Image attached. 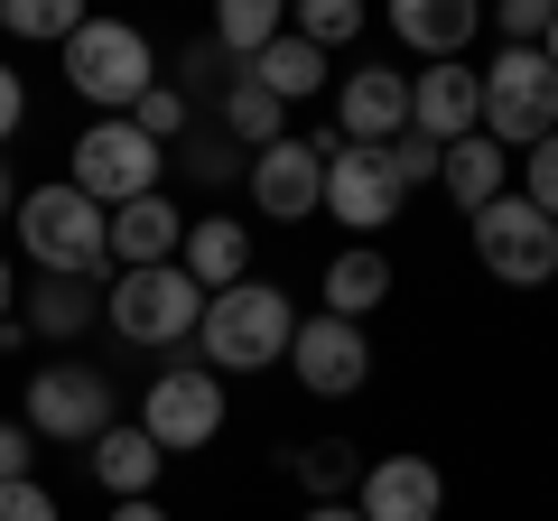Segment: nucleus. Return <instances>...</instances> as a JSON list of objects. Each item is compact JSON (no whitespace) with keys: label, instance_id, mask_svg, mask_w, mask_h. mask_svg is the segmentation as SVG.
Masks as SVG:
<instances>
[{"label":"nucleus","instance_id":"31","mask_svg":"<svg viewBox=\"0 0 558 521\" xmlns=\"http://www.w3.org/2000/svg\"><path fill=\"white\" fill-rule=\"evenodd\" d=\"M438 159H447V149H438V141H418V131H400V141L381 149V168H391L400 196H410V186H438Z\"/></svg>","mask_w":558,"mask_h":521},{"label":"nucleus","instance_id":"19","mask_svg":"<svg viewBox=\"0 0 558 521\" xmlns=\"http://www.w3.org/2000/svg\"><path fill=\"white\" fill-rule=\"evenodd\" d=\"M178 242H186V215L168 205V186L112 215V260L121 270H159V260H178Z\"/></svg>","mask_w":558,"mask_h":521},{"label":"nucleus","instance_id":"32","mask_svg":"<svg viewBox=\"0 0 558 521\" xmlns=\"http://www.w3.org/2000/svg\"><path fill=\"white\" fill-rule=\"evenodd\" d=\"M494 28H502V47H539L549 38V0H502Z\"/></svg>","mask_w":558,"mask_h":521},{"label":"nucleus","instance_id":"37","mask_svg":"<svg viewBox=\"0 0 558 521\" xmlns=\"http://www.w3.org/2000/svg\"><path fill=\"white\" fill-rule=\"evenodd\" d=\"M20 317V270H10V252H0V326Z\"/></svg>","mask_w":558,"mask_h":521},{"label":"nucleus","instance_id":"24","mask_svg":"<svg viewBox=\"0 0 558 521\" xmlns=\"http://www.w3.org/2000/svg\"><path fill=\"white\" fill-rule=\"evenodd\" d=\"M215 112H223V141H233V149H270V141H289V102H270L252 75H233V94H223Z\"/></svg>","mask_w":558,"mask_h":521},{"label":"nucleus","instance_id":"2","mask_svg":"<svg viewBox=\"0 0 558 521\" xmlns=\"http://www.w3.org/2000/svg\"><path fill=\"white\" fill-rule=\"evenodd\" d=\"M20 252L38 260V280H102L112 270V215L75 186H28L20 196Z\"/></svg>","mask_w":558,"mask_h":521},{"label":"nucleus","instance_id":"17","mask_svg":"<svg viewBox=\"0 0 558 521\" xmlns=\"http://www.w3.org/2000/svg\"><path fill=\"white\" fill-rule=\"evenodd\" d=\"M391 38L410 57H428V65H457L484 38V10L475 0H391Z\"/></svg>","mask_w":558,"mask_h":521},{"label":"nucleus","instance_id":"14","mask_svg":"<svg viewBox=\"0 0 558 521\" xmlns=\"http://www.w3.org/2000/svg\"><path fill=\"white\" fill-rule=\"evenodd\" d=\"M410 131H418V141H465V131H484V75H475V65H418V75H410Z\"/></svg>","mask_w":558,"mask_h":521},{"label":"nucleus","instance_id":"39","mask_svg":"<svg viewBox=\"0 0 558 521\" xmlns=\"http://www.w3.org/2000/svg\"><path fill=\"white\" fill-rule=\"evenodd\" d=\"M112 521H168L159 502H112Z\"/></svg>","mask_w":558,"mask_h":521},{"label":"nucleus","instance_id":"9","mask_svg":"<svg viewBox=\"0 0 558 521\" xmlns=\"http://www.w3.org/2000/svg\"><path fill=\"white\" fill-rule=\"evenodd\" d=\"M140 428H149L159 457H196V447H215L223 438V381L205 373V363H168V373L149 381V401H140Z\"/></svg>","mask_w":558,"mask_h":521},{"label":"nucleus","instance_id":"16","mask_svg":"<svg viewBox=\"0 0 558 521\" xmlns=\"http://www.w3.org/2000/svg\"><path fill=\"white\" fill-rule=\"evenodd\" d=\"M178 270H186V280L205 289V299L242 289V280H252V223H242V215H186Z\"/></svg>","mask_w":558,"mask_h":521},{"label":"nucleus","instance_id":"7","mask_svg":"<svg viewBox=\"0 0 558 521\" xmlns=\"http://www.w3.org/2000/svg\"><path fill=\"white\" fill-rule=\"evenodd\" d=\"M20 428L28 438H57V447H94L112 428V381L94 363H75V354L38 363L28 373V401H20Z\"/></svg>","mask_w":558,"mask_h":521},{"label":"nucleus","instance_id":"36","mask_svg":"<svg viewBox=\"0 0 558 521\" xmlns=\"http://www.w3.org/2000/svg\"><path fill=\"white\" fill-rule=\"evenodd\" d=\"M20 121H28V84L0 65V141H20Z\"/></svg>","mask_w":558,"mask_h":521},{"label":"nucleus","instance_id":"6","mask_svg":"<svg viewBox=\"0 0 558 521\" xmlns=\"http://www.w3.org/2000/svg\"><path fill=\"white\" fill-rule=\"evenodd\" d=\"M102 317H112L121 344H168V354H178V344L196 336V317H205V289L186 280L178 260H159V270H112Z\"/></svg>","mask_w":558,"mask_h":521},{"label":"nucleus","instance_id":"18","mask_svg":"<svg viewBox=\"0 0 558 521\" xmlns=\"http://www.w3.org/2000/svg\"><path fill=\"white\" fill-rule=\"evenodd\" d=\"M84 465H94V484H102L112 502H149V484H159L168 457L149 447V428H140V420H112L94 447H84Z\"/></svg>","mask_w":558,"mask_h":521},{"label":"nucleus","instance_id":"29","mask_svg":"<svg viewBox=\"0 0 558 521\" xmlns=\"http://www.w3.org/2000/svg\"><path fill=\"white\" fill-rule=\"evenodd\" d=\"M289 475H299V484H307L317 502H336L344 484H354V457H344V447L326 438V447H299V457H289Z\"/></svg>","mask_w":558,"mask_h":521},{"label":"nucleus","instance_id":"10","mask_svg":"<svg viewBox=\"0 0 558 521\" xmlns=\"http://www.w3.org/2000/svg\"><path fill=\"white\" fill-rule=\"evenodd\" d=\"M344 141H270V149H252V205L270 223H307L326 205V159H336Z\"/></svg>","mask_w":558,"mask_h":521},{"label":"nucleus","instance_id":"12","mask_svg":"<svg viewBox=\"0 0 558 521\" xmlns=\"http://www.w3.org/2000/svg\"><path fill=\"white\" fill-rule=\"evenodd\" d=\"M400 131H410V75H391V65H354V75L336 84V141L344 149H391Z\"/></svg>","mask_w":558,"mask_h":521},{"label":"nucleus","instance_id":"30","mask_svg":"<svg viewBox=\"0 0 558 521\" xmlns=\"http://www.w3.org/2000/svg\"><path fill=\"white\" fill-rule=\"evenodd\" d=\"M512 178H521L512 196H521V205H539V215L558 223V131H549L539 149H521V168H512Z\"/></svg>","mask_w":558,"mask_h":521},{"label":"nucleus","instance_id":"40","mask_svg":"<svg viewBox=\"0 0 558 521\" xmlns=\"http://www.w3.org/2000/svg\"><path fill=\"white\" fill-rule=\"evenodd\" d=\"M10 215H20V186H10V168H0V223H10Z\"/></svg>","mask_w":558,"mask_h":521},{"label":"nucleus","instance_id":"35","mask_svg":"<svg viewBox=\"0 0 558 521\" xmlns=\"http://www.w3.org/2000/svg\"><path fill=\"white\" fill-rule=\"evenodd\" d=\"M28 457H38V447H28V428L0 420V484H28Z\"/></svg>","mask_w":558,"mask_h":521},{"label":"nucleus","instance_id":"20","mask_svg":"<svg viewBox=\"0 0 558 521\" xmlns=\"http://www.w3.org/2000/svg\"><path fill=\"white\" fill-rule=\"evenodd\" d=\"M438 186L457 196V215H484L494 196H512V149H494L484 131H465V141H447V159H438Z\"/></svg>","mask_w":558,"mask_h":521},{"label":"nucleus","instance_id":"34","mask_svg":"<svg viewBox=\"0 0 558 521\" xmlns=\"http://www.w3.org/2000/svg\"><path fill=\"white\" fill-rule=\"evenodd\" d=\"M178 149H186V178H205V186L233 178V141H223V131H215V141H178Z\"/></svg>","mask_w":558,"mask_h":521},{"label":"nucleus","instance_id":"15","mask_svg":"<svg viewBox=\"0 0 558 521\" xmlns=\"http://www.w3.org/2000/svg\"><path fill=\"white\" fill-rule=\"evenodd\" d=\"M438 502H447V475L428 457H381V465L354 475V512L363 521H438Z\"/></svg>","mask_w":558,"mask_h":521},{"label":"nucleus","instance_id":"3","mask_svg":"<svg viewBox=\"0 0 558 521\" xmlns=\"http://www.w3.org/2000/svg\"><path fill=\"white\" fill-rule=\"evenodd\" d=\"M65 84L94 102V121H121L149 84H159V57H149V38H140L131 20H84L75 38H65Z\"/></svg>","mask_w":558,"mask_h":521},{"label":"nucleus","instance_id":"33","mask_svg":"<svg viewBox=\"0 0 558 521\" xmlns=\"http://www.w3.org/2000/svg\"><path fill=\"white\" fill-rule=\"evenodd\" d=\"M0 521H65V512H57V494L28 475V484H0Z\"/></svg>","mask_w":558,"mask_h":521},{"label":"nucleus","instance_id":"13","mask_svg":"<svg viewBox=\"0 0 558 521\" xmlns=\"http://www.w3.org/2000/svg\"><path fill=\"white\" fill-rule=\"evenodd\" d=\"M400 186H391V168H381V149H336L326 159V215L344 223L354 242H373L381 223H400Z\"/></svg>","mask_w":558,"mask_h":521},{"label":"nucleus","instance_id":"28","mask_svg":"<svg viewBox=\"0 0 558 521\" xmlns=\"http://www.w3.org/2000/svg\"><path fill=\"white\" fill-rule=\"evenodd\" d=\"M0 28H10V38H47V47H65L84 28V10L75 0H0Z\"/></svg>","mask_w":558,"mask_h":521},{"label":"nucleus","instance_id":"23","mask_svg":"<svg viewBox=\"0 0 558 521\" xmlns=\"http://www.w3.org/2000/svg\"><path fill=\"white\" fill-rule=\"evenodd\" d=\"M20 299H28V336H47V344H65V336H84V326H94V307H102V289H94V280H28Z\"/></svg>","mask_w":558,"mask_h":521},{"label":"nucleus","instance_id":"22","mask_svg":"<svg viewBox=\"0 0 558 521\" xmlns=\"http://www.w3.org/2000/svg\"><path fill=\"white\" fill-rule=\"evenodd\" d=\"M242 75H252V84H260V94H270V102H307V94H317V84H326V57H317V47H307V38H289V28H279V38L260 47V57L242 65Z\"/></svg>","mask_w":558,"mask_h":521},{"label":"nucleus","instance_id":"5","mask_svg":"<svg viewBox=\"0 0 558 521\" xmlns=\"http://www.w3.org/2000/svg\"><path fill=\"white\" fill-rule=\"evenodd\" d=\"M558 131V65L539 57V47H502L494 65H484V141L494 149H539Z\"/></svg>","mask_w":558,"mask_h":521},{"label":"nucleus","instance_id":"8","mask_svg":"<svg viewBox=\"0 0 558 521\" xmlns=\"http://www.w3.org/2000/svg\"><path fill=\"white\" fill-rule=\"evenodd\" d=\"M465 223H475V260L494 270L502 289H549L558 280V223L539 215V205L494 196L484 215H465Z\"/></svg>","mask_w":558,"mask_h":521},{"label":"nucleus","instance_id":"38","mask_svg":"<svg viewBox=\"0 0 558 521\" xmlns=\"http://www.w3.org/2000/svg\"><path fill=\"white\" fill-rule=\"evenodd\" d=\"M299 521H363V512H354V502H307Z\"/></svg>","mask_w":558,"mask_h":521},{"label":"nucleus","instance_id":"25","mask_svg":"<svg viewBox=\"0 0 558 521\" xmlns=\"http://www.w3.org/2000/svg\"><path fill=\"white\" fill-rule=\"evenodd\" d=\"M279 28H289V20H279L270 0H223V10H215V47H223L233 65H252L260 47L279 38Z\"/></svg>","mask_w":558,"mask_h":521},{"label":"nucleus","instance_id":"1","mask_svg":"<svg viewBox=\"0 0 558 521\" xmlns=\"http://www.w3.org/2000/svg\"><path fill=\"white\" fill-rule=\"evenodd\" d=\"M289 336H299V299L270 280H242L223 299H205L196 344H205V373H270L289 363Z\"/></svg>","mask_w":558,"mask_h":521},{"label":"nucleus","instance_id":"41","mask_svg":"<svg viewBox=\"0 0 558 521\" xmlns=\"http://www.w3.org/2000/svg\"><path fill=\"white\" fill-rule=\"evenodd\" d=\"M539 57H549V65H558V10H549V38H539Z\"/></svg>","mask_w":558,"mask_h":521},{"label":"nucleus","instance_id":"27","mask_svg":"<svg viewBox=\"0 0 558 521\" xmlns=\"http://www.w3.org/2000/svg\"><path fill=\"white\" fill-rule=\"evenodd\" d=\"M289 38H307L317 57H326V47H354V38H363V0H299Z\"/></svg>","mask_w":558,"mask_h":521},{"label":"nucleus","instance_id":"26","mask_svg":"<svg viewBox=\"0 0 558 521\" xmlns=\"http://www.w3.org/2000/svg\"><path fill=\"white\" fill-rule=\"evenodd\" d=\"M121 121H131L140 141H159V149H178V141H186V121H196V102H186L178 84H149V94H140V102H131V112H121Z\"/></svg>","mask_w":558,"mask_h":521},{"label":"nucleus","instance_id":"11","mask_svg":"<svg viewBox=\"0 0 558 521\" xmlns=\"http://www.w3.org/2000/svg\"><path fill=\"white\" fill-rule=\"evenodd\" d=\"M289 373L317 391V401H354L363 391V373H373V344H363V326H344V317H299V336H289Z\"/></svg>","mask_w":558,"mask_h":521},{"label":"nucleus","instance_id":"4","mask_svg":"<svg viewBox=\"0 0 558 521\" xmlns=\"http://www.w3.org/2000/svg\"><path fill=\"white\" fill-rule=\"evenodd\" d=\"M159 178H168V149L140 141L131 121H84L75 149H65V186H75V196H94L102 215H121V205H140V196H159Z\"/></svg>","mask_w":558,"mask_h":521},{"label":"nucleus","instance_id":"21","mask_svg":"<svg viewBox=\"0 0 558 521\" xmlns=\"http://www.w3.org/2000/svg\"><path fill=\"white\" fill-rule=\"evenodd\" d=\"M381 299H391V260H381L373 242H344V252L326 260V317L363 326V317H373Z\"/></svg>","mask_w":558,"mask_h":521}]
</instances>
